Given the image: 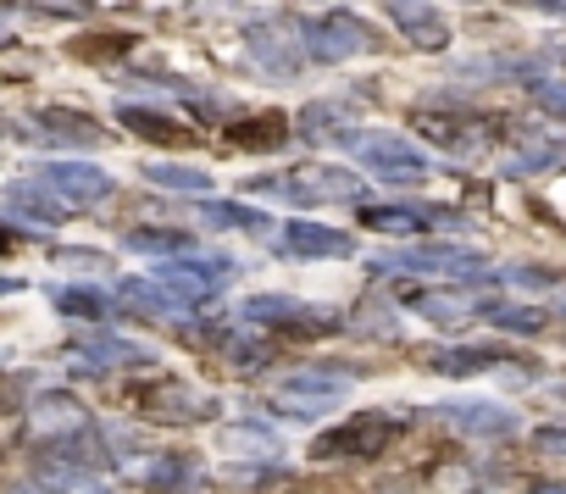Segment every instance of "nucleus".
Returning a JSON list of instances; mask_svg holds the SVG:
<instances>
[{
	"instance_id": "nucleus-30",
	"label": "nucleus",
	"mask_w": 566,
	"mask_h": 494,
	"mask_svg": "<svg viewBox=\"0 0 566 494\" xmlns=\"http://www.w3.org/2000/svg\"><path fill=\"white\" fill-rule=\"evenodd\" d=\"M145 178L161 183V189H184V195H206V189H211V172H200V167H172V161L145 167Z\"/></svg>"
},
{
	"instance_id": "nucleus-25",
	"label": "nucleus",
	"mask_w": 566,
	"mask_h": 494,
	"mask_svg": "<svg viewBox=\"0 0 566 494\" xmlns=\"http://www.w3.org/2000/svg\"><path fill=\"white\" fill-rule=\"evenodd\" d=\"M478 317L489 328H505V334H538L544 328L538 306H511V301H478Z\"/></svg>"
},
{
	"instance_id": "nucleus-28",
	"label": "nucleus",
	"mask_w": 566,
	"mask_h": 494,
	"mask_svg": "<svg viewBox=\"0 0 566 494\" xmlns=\"http://www.w3.org/2000/svg\"><path fill=\"white\" fill-rule=\"evenodd\" d=\"M560 161H566L560 145H549V139H527V145H516V150L505 156V172H549V167H560Z\"/></svg>"
},
{
	"instance_id": "nucleus-12",
	"label": "nucleus",
	"mask_w": 566,
	"mask_h": 494,
	"mask_svg": "<svg viewBox=\"0 0 566 494\" xmlns=\"http://www.w3.org/2000/svg\"><path fill=\"white\" fill-rule=\"evenodd\" d=\"M7 206L23 217V222H34V228H62L67 217H73V200H62L45 178H23V183H7Z\"/></svg>"
},
{
	"instance_id": "nucleus-42",
	"label": "nucleus",
	"mask_w": 566,
	"mask_h": 494,
	"mask_svg": "<svg viewBox=\"0 0 566 494\" xmlns=\"http://www.w3.org/2000/svg\"><path fill=\"white\" fill-rule=\"evenodd\" d=\"M7 244H12V233H7V228H0V251H7Z\"/></svg>"
},
{
	"instance_id": "nucleus-16",
	"label": "nucleus",
	"mask_w": 566,
	"mask_h": 494,
	"mask_svg": "<svg viewBox=\"0 0 566 494\" xmlns=\"http://www.w3.org/2000/svg\"><path fill=\"white\" fill-rule=\"evenodd\" d=\"M40 488L51 494H112L106 477H95V466H78V461H62V455H40Z\"/></svg>"
},
{
	"instance_id": "nucleus-8",
	"label": "nucleus",
	"mask_w": 566,
	"mask_h": 494,
	"mask_svg": "<svg viewBox=\"0 0 566 494\" xmlns=\"http://www.w3.org/2000/svg\"><path fill=\"white\" fill-rule=\"evenodd\" d=\"M277 244H283V256H295V262H334V256H356V239L339 233V228H323V222H283L277 228Z\"/></svg>"
},
{
	"instance_id": "nucleus-43",
	"label": "nucleus",
	"mask_w": 566,
	"mask_h": 494,
	"mask_svg": "<svg viewBox=\"0 0 566 494\" xmlns=\"http://www.w3.org/2000/svg\"><path fill=\"white\" fill-rule=\"evenodd\" d=\"M560 62H566V45H560Z\"/></svg>"
},
{
	"instance_id": "nucleus-33",
	"label": "nucleus",
	"mask_w": 566,
	"mask_h": 494,
	"mask_svg": "<svg viewBox=\"0 0 566 494\" xmlns=\"http://www.w3.org/2000/svg\"><path fill=\"white\" fill-rule=\"evenodd\" d=\"M228 450H277V433L272 428H255V422H239V428H228V439H222Z\"/></svg>"
},
{
	"instance_id": "nucleus-19",
	"label": "nucleus",
	"mask_w": 566,
	"mask_h": 494,
	"mask_svg": "<svg viewBox=\"0 0 566 494\" xmlns=\"http://www.w3.org/2000/svg\"><path fill=\"white\" fill-rule=\"evenodd\" d=\"M145 483L156 494H195L200 488V461L195 455H156L145 466Z\"/></svg>"
},
{
	"instance_id": "nucleus-18",
	"label": "nucleus",
	"mask_w": 566,
	"mask_h": 494,
	"mask_svg": "<svg viewBox=\"0 0 566 494\" xmlns=\"http://www.w3.org/2000/svg\"><path fill=\"white\" fill-rule=\"evenodd\" d=\"M73 356L90 361V367H139V361H150L145 345H128V339H117V334H90V339H78Z\"/></svg>"
},
{
	"instance_id": "nucleus-23",
	"label": "nucleus",
	"mask_w": 566,
	"mask_h": 494,
	"mask_svg": "<svg viewBox=\"0 0 566 494\" xmlns=\"http://www.w3.org/2000/svg\"><path fill=\"white\" fill-rule=\"evenodd\" d=\"M123 244L134 256H184V251H195V239L184 228H134Z\"/></svg>"
},
{
	"instance_id": "nucleus-26",
	"label": "nucleus",
	"mask_w": 566,
	"mask_h": 494,
	"mask_svg": "<svg viewBox=\"0 0 566 494\" xmlns=\"http://www.w3.org/2000/svg\"><path fill=\"white\" fill-rule=\"evenodd\" d=\"M34 123H40V134H51V139H73V145H101V139H106L101 128H90V117H78V112H56V106L40 112Z\"/></svg>"
},
{
	"instance_id": "nucleus-10",
	"label": "nucleus",
	"mask_w": 566,
	"mask_h": 494,
	"mask_svg": "<svg viewBox=\"0 0 566 494\" xmlns=\"http://www.w3.org/2000/svg\"><path fill=\"white\" fill-rule=\"evenodd\" d=\"M433 417L450 422V428H461V433H472V439H505V433H516V411L511 406H494V400H439Z\"/></svg>"
},
{
	"instance_id": "nucleus-13",
	"label": "nucleus",
	"mask_w": 566,
	"mask_h": 494,
	"mask_svg": "<svg viewBox=\"0 0 566 494\" xmlns=\"http://www.w3.org/2000/svg\"><path fill=\"white\" fill-rule=\"evenodd\" d=\"M29 428L40 433V439H67V433H84V428H95L90 422V411L73 400V395H62V389H45L40 400H34V411H29Z\"/></svg>"
},
{
	"instance_id": "nucleus-37",
	"label": "nucleus",
	"mask_w": 566,
	"mask_h": 494,
	"mask_svg": "<svg viewBox=\"0 0 566 494\" xmlns=\"http://www.w3.org/2000/svg\"><path fill=\"white\" fill-rule=\"evenodd\" d=\"M56 262H67V267H106L101 251H56Z\"/></svg>"
},
{
	"instance_id": "nucleus-29",
	"label": "nucleus",
	"mask_w": 566,
	"mask_h": 494,
	"mask_svg": "<svg viewBox=\"0 0 566 494\" xmlns=\"http://www.w3.org/2000/svg\"><path fill=\"white\" fill-rule=\"evenodd\" d=\"M233 139H239L244 150H277L283 139H290V123H283L277 112H266V117H250L244 128H233Z\"/></svg>"
},
{
	"instance_id": "nucleus-17",
	"label": "nucleus",
	"mask_w": 566,
	"mask_h": 494,
	"mask_svg": "<svg viewBox=\"0 0 566 494\" xmlns=\"http://www.w3.org/2000/svg\"><path fill=\"white\" fill-rule=\"evenodd\" d=\"M145 406H150L156 417H172V422H195V417H211V411H217V400H211L206 389H195V383H161Z\"/></svg>"
},
{
	"instance_id": "nucleus-41",
	"label": "nucleus",
	"mask_w": 566,
	"mask_h": 494,
	"mask_svg": "<svg viewBox=\"0 0 566 494\" xmlns=\"http://www.w3.org/2000/svg\"><path fill=\"white\" fill-rule=\"evenodd\" d=\"M12 494H40V483H18V488H12Z\"/></svg>"
},
{
	"instance_id": "nucleus-22",
	"label": "nucleus",
	"mask_w": 566,
	"mask_h": 494,
	"mask_svg": "<svg viewBox=\"0 0 566 494\" xmlns=\"http://www.w3.org/2000/svg\"><path fill=\"white\" fill-rule=\"evenodd\" d=\"M51 301H56L62 317H84V323H106L112 317V301L101 290H90V284H62V290H51Z\"/></svg>"
},
{
	"instance_id": "nucleus-39",
	"label": "nucleus",
	"mask_w": 566,
	"mask_h": 494,
	"mask_svg": "<svg viewBox=\"0 0 566 494\" xmlns=\"http://www.w3.org/2000/svg\"><path fill=\"white\" fill-rule=\"evenodd\" d=\"M23 290V278H0V295H18Z\"/></svg>"
},
{
	"instance_id": "nucleus-40",
	"label": "nucleus",
	"mask_w": 566,
	"mask_h": 494,
	"mask_svg": "<svg viewBox=\"0 0 566 494\" xmlns=\"http://www.w3.org/2000/svg\"><path fill=\"white\" fill-rule=\"evenodd\" d=\"M533 494H566V488H560V483H538Z\"/></svg>"
},
{
	"instance_id": "nucleus-21",
	"label": "nucleus",
	"mask_w": 566,
	"mask_h": 494,
	"mask_svg": "<svg viewBox=\"0 0 566 494\" xmlns=\"http://www.w3.org/2000/svg\"><path fill=\"white\" fill-rule=\"evenodd\" d=\"M200 222H206V228H244V233H255V239L272 233V217H266V211H250V206H239V200H206V206H200Z\"/></svg>"
},
{
	"instance_id": "nucleus-15",
	"label": "nucleus",
	"mask_w": 566,
	"mask_h": 494,
	"mask_svg": "<svg viewBox=\"0 0 566 494\" xmlns=\"http://www.w3.org/2000/svg\"><path fill=\"white\" fill-rule=\"evenodd\" d=\"M244 317L250 323H261V328H328V317L323 312H312L306 301H290V295H250L244 301Z\"/></svg>"
},
{
	"instance_id": "nucleus-36",
	"label": "nucleus",
	"mask_w": 566,
	"mask_h": 494,
	"mask_svg": "<svg viewBox=\"0 0 566 494\" xmlns=\"http://www.w3.org/2000/svg\"><path fill=\"white\" fill-rule=\"evenodd\" d=\"M533 101H538L549 117H566V84H555V78H533Z\"/></svg>"
},
{
	"instance_id": "nucleus-9",
	"label": "nucleus",
	"mask_w": 566,
	"mask_h": 494,
	"mask_svg": "<svg viewBox=\"0 0 566 494\" xmlns=\"http://www.w3.org/2000/svg\"><path fill=\"white\" fill-rule=\"evenodd\" d=\"M361 222L373 233H439V228H467L461 211H444V206H367Z\"/></svg>"
},
{
	"instance_id": "nucleus-34",
	"label": "nucleus",
	"mask_w": 566,
	"mask_h": 494,
	"mask_svg": "<svg viewBox=\"0 0 566 494\" xmlns=\"http://www.w3.org/2000/svg\"><path fill=\"white\" fill-rule=\"evenodd\" d=\"M301 128H306V139H345V128H339V106H312V112L301 117Z\"/></svg>"
},
{
	"instance_id": "nucleus-4",
	"label": "nucleus",
	"mask_w": 566,
	"mask_h": 494,
	"mask_svg": "<svg viewBox=\"0 0 566 494\" xmlns=\"http://www.w3.org/2000/svg\"><path fill=\"white\" fill-rule=\"evenodd\" d=\"M261 195H283V200H306V206H345L361 200V178L350 167H295L290 178H255Z\"/></svg>"
},
{
	"instance_id": "nucleus-32",
	"label": "nucleus",
	"mask_w": 566,
	"mask_h": 494,
	"mask_svg": "<svg viewBox=\"0 0 566 494\" xmlns=\"http://www.w3.org/2000/svg\"><path fill=\"white\" fill-rule=\"evenodd\" d=\"M500 361H505V350H444V356H433L439 372H483V367H500Z\"/></svg>"
},
{
	"instance_id": "nucleus-14",
	"label": "nucleus",
	"mask_w": 566,
	"mask_h": 494,
	"mask_svg": "<svg viewBox=\"0 0 566 494\" xmlns=\"http://www.w3.org/2000/svg\"><path fill=\"white\" fill-rule=\"evenodd\" d=\"M384 7H389V18L400 23V34H406L411 45L439 51V45L450 40V23L433 12V0H384Z\"/></svg>"
},
{
	"instance_id": "nucleus-11",
	"label": "nucleus",
	"mask_w": 566,
	"mask_h": 494,
	"mask_svg": "<svg viewBox=\"0 0 566 494\" xmlns=\"http://www.w3.org/2000/svg\"><path fill=\"white\" fill-rule=\"evenodd\" d=\"M40 178H45L62 200H73V206H101V200L112 195V172H106V167H90V161H51Z\"/></svg>"
},
{
	"instance_id": "nucleus-38",
	"label": "nucleus",
	"mask_w": 566,
	"mask_h": 494,
	"mask_svg": "<svg viewBox=\"0 0 566 494\" xmlns=\"http://www.w3.org/2000/svg\"><path fill=\"white\" fill-rule=\"evenodd\" d=\"M533 444H538L544 455H566V428H544V433H538Z\"/></svg>"
},
{
	"instance_id": "nucleus-27",
	"label": "nucleus",
	"mask_w": 566,
	"mask_h": 494,
	"mask_svg": "<svg viewBox=\"0 0 566 494\" xmlns=\"http://www.w3.org/2000/svg\"><path fill=\"white\" fill-rule=\"evenodd\" d=\"M117 117H123L134 134H145V139H161V145H184V139H189L184 128H172V117H161V112H145V106H117Z\"/></svg>"
},
{
	"instance_id": "nucleus-35",
	"label": "nucleus",
	"mask_w": 566,
	"mask_h": 494,
	"mask_svg": "<svg viewBox=\"0 0 566 494\" xmlns=\"http://www.w3.org/2000/svg\"><path fill=\"white\" fill-rule=\"evenodd\" d=\"M500 278H505V284H522V290H538V295H544V290H560L555 273H544V267H522V262L500 267Z\"/></svg>"
},
{
	"instance_id": "nucleus-24",
	"label": "nucleus",
	"mask_w": 566,
	"mask_h": 494,
	"mask_svg": "<svg viewBox=\"0 0 566 494\" xmlns=\"http://www.w3.org/2000/svg\"><path fill=\"white\" fill-rule=\"evenodd\" d=\"M411 312L439 323V328H461L478 317V301H461V295H411Z\"/></svg>"
},
{
	"instance_id": "nucleus-20",
	"label": "nucleus",
	"mask_w": 566,
	"mask_h": 494,
	"mask_svg": "<svg viewBox=\"0 0 566 494\" xmlns=\"http://www.w3.org/2000/svg\"><path fill=\"white\" fill-rule=\"evenodd\" d=\"M123 306L128 312H145V317H178L184 306H178V295L161 284V278H123Z\"/></svg>"
},
{
	"instance_id": "nucleus-31",
	"label": "nucleus",
	"mask_w": 566,
	"mask_h": 494,
	"mask_svg": "<svg viewBox=\"0 0 566 494\" xmlns=\"http://www.w3.org/2000/svg\"><path fill=\"white\" fill-rule=\"evenodd\" d=\"M250 56H255V62H266L277 78H283V73H295V56L283 51V40H277L272 29H255V34H250Z\"/></svg>"
},
{
	"instance_id": "nucleus-1",
	"label": "nucleus",
	"mask_w": 566,
	"mask_h": 494,
	"mask_svg": "<svg viewBox=\"0 0 566 494\" xmlns=\"http://www.w3.org/2000/svg\"><path fill=\"white\" fill-rule=\"evenodd\" d=\"M350 383H356V372H345V367H301V372H283V378L272 383L266 406H272L277 417L312 422V417L334 411V406L350 395Z\"/></svg>"
},
{
	"instance_id": "nucleus-5",
	"label": "nucleus",
	"mask_w": 566,
	"mask_h": 494,
	"mask_svg": "<svg viewBox=\"0 0 566 494\" xmlns=\"http://www.w3.org/2000/svg\"><path fill=\"white\" fill-rule=\"evenodd\" d=\"M156 278L178 295L184 312H195V306H206L217 295V284L233 278V262L228 256H195V251H184V256H161Z\"/></svg>"
},
{
	"instance_id": "nucleus-3",
	"label": "nucleus",
	"mask_w": 566,
	"mask_h": 494,
	"mask_svg": "<svg viewBox=\"0 0 566 494\" xmlns=\"http://www.w3.org/2000/svg\"><path fill=\"white\" fill-rule=\"evenodd\" d=\"M373 273H422V278H489V262L478 251H461V244H411V251H389L373 256Z\"/></svg>"
},
{
	"instance_id": "nucleus-7",
	"label": "nucleus",
	"mask_w": 566,
	"mask_h": 494,
	"mask_svg": "<svg viewBox=\"0 0 566 494\" xmlns=\"http://www.w3.org/2000/svg\"><path fill=\"white\" fill-rule=\"evenodd\" d=\"M373 45L378 40H373V29L356 12H328L323 23L306 29V56H317V62H350V56H361Z\"/></svg>"
},
{
	"instance_id": "nucleus-6",
	"label": "nucleus",
	"mask_w": 566,
	"mask_h": 494,
	"mask_svg": "<svg viewBox=\"0 0 566 494\" xmlns=\"http://www.w3.org/2000/svg\"><path fill=\"white\" fill-rule=\"evenodd\" d=\"M389 439H395V417H389V411H356L350 422L328 428V433L312 444V455H317V461H339V455L367 461V455H378Z\"/></svg>"
},
{
	"instance_id": "nucleus-2",
	"label": "nucleus",
	"mask_w": 566,
	"mask_h": 494,
	"mask_svg": "<svg viewBox=\"0 0 566 494\" xmlns=\"http://www.w3.org/2000/svg\"><path fill=\"white\" fill-rule=\"evenodd\" d=\"M339 145H345L373 178H384V183H422V178L433 172L428 150H417V145L400 139V134H345Z\"/></svg>"
}]
</instances>
